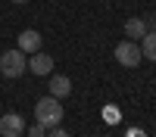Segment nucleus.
<instances>
[{"mask_svg":"<svg viewBox=\"0 0 156 137\" xmlns=\"http://www.w3.org/2000/svg\"><path fill=\"white\" fill-rule=\"evenodd\" d=\"M62 115H66V109L59 106L56 97L37 100V106H34V118H37V125H44V128H56V125H62Z\"/></svg>","mask_w":156,"mask_h":137,"instance_id":"1","label":"nucleus"},{"mask_svg":"<svg viewBox=\"0 0 156 137\" xmlns=\"http://www.w3.org/2000/svg\"><path fill=\"white\" fill-rule=\"evenodd\" d=\"M25 72H28V56H25L19 47L0 53V75H6L9 81H19Z\"/></svg>","mask_w":156,"mask_h":137,"instance_id":"2","label":"nucleus"},{"mask_svg":"<svg viewBox=\"0 0 156 137\" xmlns=\"http://www.w3.org/2000/svg\"><path fill=\"white\" fill-rule=\"evenodd\" d=\"M115 59H119V66L125 69H137L140 66V59H144V53H140V44L137 41H119L115 44Z\"/></svg>","mask_w":156,"mask_h":137,"instance_id":"3","label":"nucleus"},{"mask_svg":"<svg viewBox=\"0 0 156 137\" xmlns=\"http://www.w3.org/2000/svg\"><path fill=\"white\" fill-rule=\"evenodd\" d=\"M19 134H25V118L19 112L0 115V137H19Z\"/></svg>","mask_w":156,"mask_h":137,"instance_id":"4","label":"nucleus"},{"mask_svg":"<svg viewBox=\"0 0 156 137\" xmlns=\"http://www.w3.org/2000/svg\"><path fill=\"white\" fill-rule=\"evenodd\" d=\"M28 72H34V75H53V56H47L44 50H37V53H31L28 56Z\"/></svg>","mask_w":156,"mask_h":137,"instance_id":"5","label":"nucleus"},{"mask_svg":"<svg viewBox=\"0 0 156 137\" xmlns=\"http://www.w3.org/2000/svg\"><path fill=\"white\" fill-rule=\"evenodd\" d=\"M19 50H22L25 56L37 53V50H41V31H34V28H28V31H19Z\"/></svg>","mask_w":156,"mask_h":137,"instance_id":"6","label":"nucleus"},{"mask_svg":"<svg viewBox=\"0 0 156 137\" xmlns=\"http://www.w3.org/2000/svg\"><path fill=\"white\" fill-rule=\"evenodd\" d=\"M50 97H56V100H62V97H69L72 94V81H69V75H50Z\"/></svg>","mask_w":156,"mask_h":137,"instance_id":"7","label":"nucleus"},{"mask_svg":"<svg viewBox=\"0 0 156 137\" xmlns=\"http://www.w3.org/2000/svg\"><path fill=\"white\" fill-rule=\"evenodd\" d=\"M144 34H147V22H144V19L131 16V19L125 22V37H128V41H140Z\"/></svg>","mask_w":156,"mask_h":137,"instance_id":"8","label":"nucleus"},{"mask_svg":"<svg viewBox=\"0 0 156 137\" xmlns=\"http://www.w3.org/2000/svg\"><path fill=\"white\" fill-rule=\"evenodd\" d=\"M140 53H144V59L156 62V31H147L140 37Z\"/></svg>","mask_w":156,"mask_h":137,"instance_id":"9","label":"nucleus"},{"mask_svg":"<svg viewBox=\"0 0 156 137\" xmlns=\"http://www.w3.org/2000/svg\"><path fill=\"white\" fill-rule=\"evenodd\" d=\"M25 134L28 137H47V128L44 125H34V128H25Z\"/></svg>","mask_w":156,"mask_h":137,"instance_id":"10","label":"nucleus"},{"mask_svg":"<svg viewBox=\"0 0 156 137\" xmlns=\"http://www.w3.org/2000/svg\"><path fill=\"white\" fill-rule=\"evenodd\" d=\"M47 137H69V131H66V128H59V125H56V128H50V131H47Z\"/></svg>","mask_w":156,"mask_h":137,"instance_id":"11","label":"nucleus"},{"mask_svg":"<svg viewBox=\"0 0 156 137\" xmlns=\"http://www.w3.org/2000/svg\"><path fill=\"white\" fill-rule=\"evenodd\" d=\"M12 3H28V0H12Z\"/></svg>","mask_w":156,"mask_h":137,"instance_id":"12","label":"nucleus"},{"mask_svg":"<svg viewBox=\"0 0 156 137\" xmlns=\"http://www.w3.org/2000/svg\"><path fill=\"white\" fill-rule=\"evenodd\" d=\"M153 25H156V19H153Z\"/></svg>","mask_w":156,"mask_h":137,"instance_id":"13","label":"nucleus"}]
</instances>
